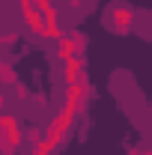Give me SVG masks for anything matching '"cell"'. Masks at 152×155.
<instances>
[{"mask_svg": "<svg viewBox=\"0 0 152 155\" xmlns=\"http://www.w3.org/2000/svg\"><path fill=\"white\" fill-rule=\"evenodd\" d=\"M72 119L75 116H69L66 110H60V114H54L51 119H48V140L54 143V146H60L63 140H66V134H69V128H72Z\"/></svg>", "mask_w": 152, "mask_h": 155, "instance_id": "cell-6", "label": "cell"}, {"mask_svg": "<svg viewBox=\"0 0 152 155\" xmlns=\"http://www.w3.org/2000/svg\"><path fill=\"white\" fill-rule=\"evenodd\" d=\"M63 81L66 84H87L90 78H87V63L84 57H72L63 63Z\"/></svg>", "mask_w": 152, "mask_h": 155, "instance_id": "cell-7", "label": "cell"}, {"mask_svg": "<svg viewBox=\"0 0 152 155\" xmlns=\"http://www.w3.org/2000/svg\"><path fill=\"white\" fill-rule=\"evenodd\" d=\"M107 30L116 33V36H125V33L134 30V12L125 3H114L107 9Z\"/></svg>", "mask_w": 152, "mask_h": 155, "instance_id": "cell-4", "label": "cell"}, {"mask_svg": "<svg viewBox=\"0 0 152 155\" xmlns=\"http://www.w3.org/2000/svg\"><path fill=\"white\" fill-rule=\"evenodd\" d=\"M18 12H21V18H24L27 30H30L33 36H36V39H42V42H51V30H48V21H45L42 9H39L33 0H21V3H18Z\"/></svg>", "mask_w": 152, "mask_h": 155, "instance_id": "cell-3", "label": "cell"}, {"mask_svg": "<svg viewBox=\"0 0 152 155\" xmlns=\"http://www.w3.org/2000/svg\"><path fill=\"white\" fill-rule=\"evenodd\" d=\"M42 137H45V131H42L39 125H30V128H27V143H30V146H33V143H39Z\"/></svg>", "mask_w": 152, "mask_h": 155, "instance_id": "cell-10", "label": "cell"}, {"mask_svg": "<svg viewBox=\"0 0 152 155\" xmlns=\"http://www.w3.org/2000/svg\"><path fill=\"white\" fill-rule=\"evenodd\" d=\"M131 155H152V149H146V146H140V149H134Z\"/></svg>", "mask_w": 152, "mask_h": 155, "instance_id": "cell-13", "label": "cell"}, {"mask_svg": "<svg viewBox=\"0 0 152 155\" xmlns=\"http://www.w3.org/2000/svg\"><path fill=\"white\" fill-rule=\"evenodd\" d=\"M93 98V84H66V93H63V110L69 116H78L81 110H87Z\"/></svg>", "mask_w": 152, "mask_h": 155, "instance_id": "cell-2", "label": "cell"}, {"mask_svg": "<svg viewBox=\"0 0 152 155\" xmlns=\"http://www.w3.org/2000/svg\"><path fill=\"white\" fill-rule=\"evenodd\" d=\"M0 81H3L6 87H15V84H18V75H15V69H12V63H9V60H3V63H0Z\"/></svg>", "mask_w": 152, "mask_h": 155, "instance_id": "cell-8", "label": "cell"}, {"mask_svg": "<svg viewBox=\"0 0 152 155\" xmlns=\"http://www.w3.org/2000/svg\"><path fill=\"white\" fill-rule=\"evenodd\" d=\"M84 3H87V0H66V6H69V12H72V9H84Z\"/></svg>", "mask_w": 152, "mask_h": 155, "instance_id": "cell-12", "label": "cell"}, {"mask_svg": "<svg viewBox=\"0 0 152 155\" xmlns=\"http://www.w3.org/2000/svg\"><path fill=\"white\" fill-rule=\"evenodd\" d=\"M15 42H18V33H15V30H6V33H3V51H9Z\"/></svg>", "mask_w": 152, "mask_h": 155, "instance_id": "cell-11", "label": "cell"}, {"mask_svg": "<svg viewBox=\"0 0 152 155\" xmlns=\"http://www.w3.org/2000/svg\"><path fill=\"white\" fill-rule=\"evenodd\" d=\"M33 3H36V6H42V3H45V0H33Z\"/></svg>", "mask_w": 152, "mask_h": 155, "instance_id": "cell-14", "label": "cell"}, {"mask_svg": "<svg viewBox=\"0 0 152 155\" xmlns=\"http://www.w3.org/2000/svg\"><path fill=\"white\" fill-rule=\"evenodd\" d=\"M87 42L90 39L84 36L81 30H72V33H66V36L57 42V57L66 63V60L72 57H84V51H87Z\"/></svg>", "mask_w": 152, "mask_h": 155, "instance_id": "cell-5", "label": "cell"}, {"mask_svg": "<svg viewBox=\"0 0 152 155\" xmlns=\"http://www.w3.org/2000/svg\"><path fill=\"white\" fill-rule=\"evenodd\" d=\"M0 134H3L0 137V155H15L21 140H24V131H21L15 114L3 110V116H0Z\"/></svg>", "mask_w": 152, "mask_h": 155, "instance_id": "cell-1", "label": "cell"}, {"mask_svg": "<svg viewBox=\"0 0 152 155\" xmlns=\"http://www.w3.org/2000/svg\"><path fill=\"white\" fill-rule=\"evenodd\" d=\"M54 149H57V146H54V143L48 140V134H45L39 143H33V146H30V155H51Z\"/></svg>", "mask_w": 152, "mask_h": 155, "instance_id": "cell-9", "label": "cell"}]
</instances>
